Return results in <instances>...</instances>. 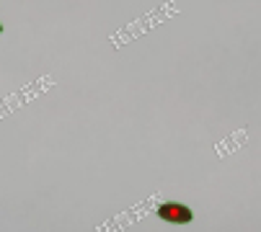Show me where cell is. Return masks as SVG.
<instances>
[{
  "label": "cell",
  "mask_w": 261,
  "mask_h": 232,
  "mask_svg": "<svg viewBox=\"0 0 261 232\" xmlns=\"http://www.w3.org/2000/svg\"><path fill=\"white\" fill-rule=\"evenodd\" d=\"M158 217H161L163 222H171V224H189L194 214H192V209H189V207L176 204V201H168V204H161Z\"/></svg>",
  "instance_id": "1"
},
{
  "label": "cell",
  "mask_w": 261,
  "mask_h": 232,
  "mask_svg": "<svg viewBox=\"0 0 261 232\" xmlns=\"http://www.w3.org/2000/svg\"><path fill=\"white\" fill-rule=\"evenodd\" d=\"M0 31H3V26H0Z\"/></svg>",
  "instance_id": "2"
}]
</instances>
